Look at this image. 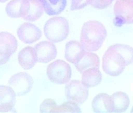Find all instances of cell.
I'll return each mask as SVG.
<instances>
[{
  "mask_svg": "<svg viewBox=\"0 0 133 113\" xmlns=\"http://www.w3.org/2000/svg\"><path fill=\"white\" fill-rule=\"evenodd\" d=\"M22 0H14L9 3L6 8V12L9 17L18 18L21 17V3Z\"/></svg>",
  "mask_w": 133,
  "mask_h": 113,
  "instance_id": "cell-21",
  "label": "cell"
},
{
  "mask_svg": "<svg viewBox=\"0 0 133 113\" xmlns=\"http://www.w3.org/2000/svg\"><path fill=\"white\" fill-rule=\"evenodd\" d=\"M1 42V65L9 61L11 56L15 53L17 48V42L15 36L7 32H1L0 34Z\"/></svg>",
  "mask_w": 133,
  "mask_h": 113,
  "instance_id": "cell-8",
  "label": "cell"
},
{
  "mask_svg": "<svg viewBox=\"0 0 133 113\" xmlns=\"http://www.w3.org/2000/svg\"><path fill=\"white\" fill-rule=\"evenodd\" d=\"M43 13L41 4L36 0H26L21 8L20 15L24 20L35 21Z\"/></svg>",
  "mask_w": 133,
  "mask_h": 113,
  "instance_id": "cell-10",
  "label": "cell"
},
{
  "mask_svg": "<svg viewBox=\"0 0 133 113\" xmlns=\"http://www.w3.org/2000/svg\"><path fill=\"white\" fill-rule=\"evenodd\" d=\"M1 95V104L0 111L1 112H8L12 110L16 101V93L10 87L1 85L0 87Z\"/></svg>",
  "mask_w": 133,
  "mask_h": 113,
  "instance_id": "cell-14",
  "label": "cell"
},
{
  "mask_svg": "<svg viewBox=\"0 0 133 113\" xmlns=\"http://www.w3.org/2000/svg\"><path fill=\"white\" fill-rule=\"evenodd\" d=\"M95 112H113L111 96L106 93H99L93 98L92 101Z\"/></svg>",
  "mask_w": 133,
  "mask_h": 113,
  "instance_id": "cell-15",
  "label": "cell"
},
{
  "mask_svg": "<svg viewBox=\"0 0 133 113\" xmlns=\"http://www.w3.org/2000/svg\"><path fill=\"white\" fill-rule=\"evenodd\" d=\"M18 62L21 67L24 70H29L34 67L38 62L35 48L28 46L20 50L18 54Z\"/></svg>",
  "mask_w": 133,
  "mask_h": 113,
  "instance_id": "cell-12",
  "label": "cell"
},
{
  "mask_svg": "<svg viewBox=\"0 0 133 113\" xmlns=\"http://www.w3.org/2000/svg\"><path fill=\"white\" fill-rule=\"evenodd\" d=\"M131 112H133V106H132V109H131Z\"/></svg>",
  "mask_w": 133,
  "mask_h": 113,
  "instance_id": "cell-25",
  "label": "cell"
},
{
  "mask_svg": "<svg viewBox=\"0 0 133 113\" xmlns=\"http://www.w3.org/2000/svg\"><path fill=\"white\" fill-rule=\"evenodd\" d=\"M128 65L129 64L124 55L113 45L108 49L103 57V70L111 76L119 75Z\"/></svg>",
  "mask_w": 133,
  "mask_h": 113,
  "instance_id": "cell-2",
  "label": "cell"
},
{
  "mask_svg": "<svg viewBox=\"0 0 133 113\" xmlns=\"http://www.w3.org/2000/svg\"><path fill=\"white\" fill-rule=\"evenodd\" d=\"M8 84L17 95L23 96L32 90L34 81L30 75L25 72H20L12 76Z\"/></svg>",
  "mask_w": 133,
  "mask_h": 113,
  "instance_id": "cell-6",
  "label": "cell"
},
{
  "mask_svg": "<svg viewBox=\"0 0 133 113\" xmlns=\"http://www.w3.org/2000/svg\"><path fill=\"white\" fill-rule=\"evenodd\" d=\"M113 112H123L127 110L130 104V99L127 94L118 91L111 95Z\"/></svg>",
  "mask_w": 133,
  "mask_h": 113,
  "instance_id": "cell-18",
  "label": "cell"
},
{
  "mask_svg": "<svg viewBox=\"0 0 133 113\" xmlns=\"http://www.w3.org/2000/svg\"><path fill=\"white\" fill-rule=\"evenodd\" d=\"M17 37L26 44H32L39 41L42 36V32L38 27L32 23H24L17 31Z\"/></svg>",
  "mask_w": 133,
  "mask_h": 113,
  "instance_id": "cell-9",
  "label": "cell"
},
{
  "mask_svg": "<svg viewBox=\"0 0 133 113\" xmlns=\"http://www.w3.org/2000/svg\"><path fill=\"white\" fill-rule=\"evenodd\" d=\"M115 24L121 26L133 23V0H118L114 6Z\"/></svg>",
  "mask_w": 133,
  "mask_h": 113,
  "instance_id": "cell-5",
  "label": "cell"
},
{
  "mask_svg": "<svg viewBox=\"0 0 133 113\" xmlns=\"http://www.w3.org/2000/svg\"><path fill=\"white\" fill-rule=\"evenodd\" d=\"M80 73L83 72L85 70L92 67L99 68V59L97 55L92 52L86 51L78 62L74 65Z\"/></svg>",
  "mask_w": 133,
  "mask_h": 113,
  "instance_id": "cell-17",
  "label": "cell"
},
{
  "mask_svg": "<svg viewBox=\"0 0 133 113\" xmlns=\"http://www.w3.org/2000/svg\"><path fill=\"white\" fill-rule=\"evenodd\" d=\"M47 75L50 82L55 84H65L72 76V69L64 60H57L50 63L47 68Z\"/></svg>",
  "mask_w": 133,
  "mask_h": 113,
  "instance_id": "cell-4",
  "label": "cell"
},
{
  "mask_svg": "<svg viewBox=\"0 0 133 113\" xmlns=\"http://www.w3.org/2000/svg\"><path fill=\"white\" fill-rule=\"evenodd\" d=\"M101 80L102 74L97 67L88 68L82 73L81 82L87 88H91L98 85Z\"/></svg>",
  "mask_w": 133,
  "mask_h": 113,
  "instance_id": "cell-16",
  "label": "cell"
},
{
  "mask_svg": "<svg viewBox=\"0 0 133 113\" xmlns=\"http://www.w3.org/2000/svg\"><path fill=\"white\" fill-rule=\"evenodd\" d=\"M81 112V109L78 107V104L74 102L69 101L65 102L59 106H57L52 112Z\"/></svg>",
  "mask_w": 133,
  "mask_h": 113,
  "instance_id": "cell-20",
  "label": "cell"
},
{
  "mask_svg": "<svg viewBox=\"0 0 133 113\" xmlns=\"http://www.w3.org/2000/svg\"><path fill=\"white\" fill-rule=\"evenodd\" d=\"M44 35L52 42L58 43L66 38L69 32V25L67 20L62 17L50 18L45 24Z\"/></svg>",
  "mask_w": 133,
  "mask_h": 113,
  "instance_id": "cell-3",
  "label": "cell"
},
{
  "mask_svg": "<svg viewBox=\"0 0 133 113\" xmlns=\"http://www.w3.org/2000/svg\"><path fill=\"white\" fill-rule=\"evenodd\" d=\"M86 50L83 49L81 43L76 41H71L66 43L65 51V58L69 62L75 65Z\"/></svg>",
  "mask_w": 133,
  "mask_h": 113,
  "instance_id": "cell-13",
  "label": "cell"
},
{
  "mask_svg": "<svg viewBox=\"0 0 133 113\" xmlns=\"http://www.w3.org/2000/svg\"><path fill=\"white\" fill-rule=\"evenodd\" d=\"M57 106L54 100L52 99H45L42 102L40 106V112H52L54 109Z\"/></svg>",
  "mask_w": 133,
  "mask_h": 113,
  "instance_id": "cell-22",
  "label": "cell"
},
{
  "mask_svg": "<svg viewBox=\"0 0 133 113\" xmlns=\"http://www.w3.org/2000/svg\"><path fill=\"white\" fill-rule=\"evenodd\" d=\"M92 2V0H73L72 9H80Z\"/></svg>",
  "mask_w": 133,
  "mask_h": 113,
  "instance_id": "cell-24",
  "label": "cell"
},
{
  "mask_svg": "<svg viewBox=\"0 0 133 113\" xmlns=\"http://www.w3.org/2000/svg\"><path fill=\"white\" fill-rule=\"evenodd\" d=\"M113 0H92L91 4L95 8L104 9L111 4Z\"/></svg>",
  "mask_w": 133,
  "mask_h": 113,
  "instance_id": "cell-23",
  "label": "cell"
},
{
  "mask_svg": "<svg viewBox=\"0 0 133 113\" xmlns=\"http://www.w3.org/2000/svg\"><path fill=\"white\" fill-rule=\"evenodd\" d=\"M45 13L48 15H56L64 11L66 6V0H39Z\"/></svg>",
  "mask_w": 133,
  "mask_h": 113,
  "instance_id": "cell-19",
  "label": "cell"
},
{
  "mask_svg": "<svg viewBox=\"0 0 133 113\" xmlns=\"http://www.w3.org/2000/svg\"><path fill=\"white\" fill-rule=\"evenodd\" d=\"M107 35V30L102 23L97 21H90L82 27L80 43L86 51L95 52L101 47Z\"/></svg>",
  "mask_w": 133,
  "mask_h": 113,
  "instance_id": "cell-1",
  "label": "cell"
},
{
  "mask_svg": "<svg viewBox=\"0 0 133 113\" xmlns=\"http://www.w3.org/2000/svg\"><path fill=\"white\" fill-rule=\"evenodd\" d=\"M65 96L68 101H70L82 104L88 97V91L82 82L78 80H72L68 82L65 88Z\"/></svg>",
  "mask_w": 133,
  "mask_h": 113,
  "instance_id": "cell-7",
  "label": "cell"
},
{
  "mask_svg": "<svg viewBox=\"0 0 133 113\" xmlns=\"http://www.w3.org/2000/svg\"><path fill=\"white\" fill-rule=\"evenodd\" d=\"M35 49L39 63H48L57 56V49L51 41H41L36 45Z\"/></svg>",
  "mask_w": 133,
  "mask_h": 113,
  "instance_id": "cell-11",
  "label": "cell"
},
{
  "mask_svg": "<svg viewBox=\"0 0 133 113\" xmlns=\"http://www.w3.org/2000/svg\"><path fill=\"white\" fill-rule=\"evenodd\" d=\"M1 1H2V2H4V1H6V0H1Z\"/></svg>",
  "mask_w": 133,
  "mask_h": 113,
  "instance_id": "cell-26",
  "label": "cell"
}]
</instances>
